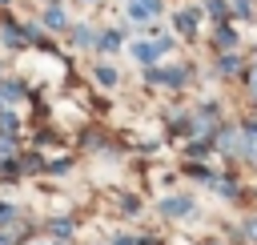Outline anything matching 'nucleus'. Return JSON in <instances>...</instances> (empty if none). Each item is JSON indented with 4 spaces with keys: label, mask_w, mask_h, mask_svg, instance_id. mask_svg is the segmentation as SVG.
Masks as SVG:
<instances>
[{
    "label": "nucleus",
    "mask_w": 257,
    "mask_h": 245,
    "mask_svg": "<svg viewBox=\"0 0 257 245\" xmlns=\"http://www.w3.org/2000/svg\"><path fill=\"white\" fill-rule=\"evenodd\" d=\"M169 44H173V40H157V44H133V56H137L141 64H153L161 52H169Z\"/></svg>",
    "instance_id": "obj_1"
},
{
    "label": "nucleus",
    "mask_w": 257,
    "mask_h": 245,
    "mask_svg": "<svg viewBox=\"0 0 257 245\" xmlns=\"http://www.w3.org/2000/svg\"><path fill=\"white\" fill-rule=\"evenodd\" d=\"M161 213H165V217H189V213H193V201H189V197H169V201L161 205Z\"/></svg>",
    "instance_id": "obj_2"
},
{
    "label": "nucleus",
    "mask_w": 257,
    "mask_h": 245,
    "mask_svg": "<svg viewBox=\"0 0 257 245\" xmlns=\"http://www.w3.org/2000/svg\"><path fill=\"white\" fill-rule=\"evenodd\" d=\"M157 8H161V0H133L128 12H133L137 20H149V16H157Z\"/></svg>",
    "instance_id": "obj_3"
},
{
    "label": "nucleus",
    "mask_w": 257,
    "mask_h": 245,
    "mask_svg": "<svg viewBox=\"0 0 257 245\" xmlns=\"http://www.w3.org/2000/svg\"><path fill=\"white\" fill-rule=\"evenodd\" d=\"M197 20H201V12H197V8H181V12H177V28H181V32H193V28H197Z\"/></svg>",
    "instance_id": "obj_4"
},
{
    "label": "nucleus",
    "mask_w": 257,
    "mask_h": 245,
    "mask_svg": "<svg viewBox=\"0 0 257 245\" xmlns=\"http://www.w3.org/2000/svg\"><path fill=\"white\" fill-rule=\"evenodd\" d=\"M149 80H157V84H181L185 72L181 68H165V72H149Z\"/></svg>",
    "instance_id": "obj_5"
},
{
    "label": "nucleus",
    "mask_w": 257,
    "mask_h": 245,
    "mask_svg": "<svg viewBox=\"0 0 257 245\" xmlns=\"http://www.w3.org/2000/svg\"><path fill=\"white\" fill-rule=\"evenodd\" d=\"M72 40H76V44H92V28H88V24H80V28L72 32Z\"/></svg>",
    "instance_id": "obj_6"
},
{
    "label": "nucleus",
    "mask_w": 257,
    "mask_h": 245,
    "mask_svg": "<svg viewBox=\"0 0 257 245\" xmlns=\"http://www.w3.org/2000/svg\"><path fill=\"white\" fill-rule=\"evenodd\" d=\"M116 44H120V32H104V36H100V48H104V52H112Z\"/></svg>",
    "instance_id": "obj_7"
},
{
    "label": "nucleus",
    "mask_w": 257,
    "mask_h": 245,
    "mask_svg": "<svg viewBox=\"0 0 257 245\" xmlns=\"http://www.w3.org/2000/svg\"><path fill=\"white\" fill-rule=\"evenodd\" d=\"M44 20H48L52 28H60V24H64V12H60V8H48V12H44Z\"/></svg>",
    "instance_id": "obj_8"
},
{
    "label": "nucleus",
    "mask_w": 257,
    "mask_h": 245,
    "mask_svg": "<svg viewBox=\"0 0 257 245\" xmlns=\"http://www.w3.org/2000/svg\"><path fill=\"white\" fill-rule=\"evenodd\" d=\"M96 80H100V84H116V72H112V68H96Z\"/></svg>",
    "instance_id": "obj_9"
},
{
    "label": "nucleus",
    "mask_w": 257,
    "mask_h": 245,
    "mask_svg": "<svg viewBox=\"0 0 257 245\" xmlns=\"http://www.w3.org/2000/svg\"><path fill=\"white\" fill-rule=\"evenodd\" d=\"M0 96H4V100H16L20 88H16V84H0Z\"/></svg>",
    "instance_id": "obj_10"
},
{
    "label": "nucleus",
    "mask_w": 257,
    "mask_h": 245,
    "mask_svg": "<svg viewBox=\"0 0 257 245\" xmlns=\"http://www.w3.org/2000/svg\"><path fill=\"white\" fill-rule=\"evenodd\" d=\"M205 4H209V12H213V16H225V4H221V0H205Z\"/></svg>",
    "instance_id": "obj_11"
},
{
    "label": "nucleus",
    "mask_w": 257,
    "mask_h": 245,
    "mask_svg": "<svg viewBox=\"0 0 257 245\" xmlns=\"http://www.w3.org/2000/svg\"><path fill=\"white\" fill-rule=\"evenodd\" d=\"M233 8H237L241 16H249V12H253V4H249V0H233Z\"/></svg>",
    "instance_id": "obj_12"
},
{
    "label": "nucleus",
    "mask_w": 257,
    "mask_h": 245,
    "mask_svg": "<svg viewBox=\"0 0 257 245\" xmlns=\"http://www.w3.org/2000/svg\"><path fill=\"white\" fill-rule=\"evenodd\" d=\"M12 217H16V213H12V209H8V205H0V225H8V221H12Z\"/></svg>",
    "instance_id": "obj_13"
},
{
    "label": "nucleus",
    "mask_w": 257,
    "mask_h": 245,
    "mask_svg": "<svg viewBox=\"0 0 257 245\" xmlns=\"http://www.w3.org/2000/svg\"><path fill=\"white\" fill-rule=\"evenodd\" d=\"M245 237H249V241H257V217H253V221L245 225Z\"/></svg>",
    "instance_id": "obj_14"
},
{
    "label": "nucleus",
    "mask_w": 257,
    "mask_h": 245,
    "mask_svg": "<svg viewBox=\"0 0 257 245\" xmlns=\"http://www.w3.org/2000/svg\"><path fill=\"white\" fill-rule=\"evenodd\" d=\"M249 88H253V96H257V64H253V72H249Z\"/></svg>",
    "instance_id": "obj_15"
},
{
    "label": "nucleus",
    "mask_w": 257,
    "mask_h": 245,
    "mask_svg": "<svg viewBox=\"0 0 257 245\" xmlns=\"http://www.w3.org/2000/svg\"><path fill=\"white\" fill-rule=\"evenodd\" d=\"M0 4H4V0H0Z\"/></svg>",
    "instance_id": "obj_16"
}]
</instances>
